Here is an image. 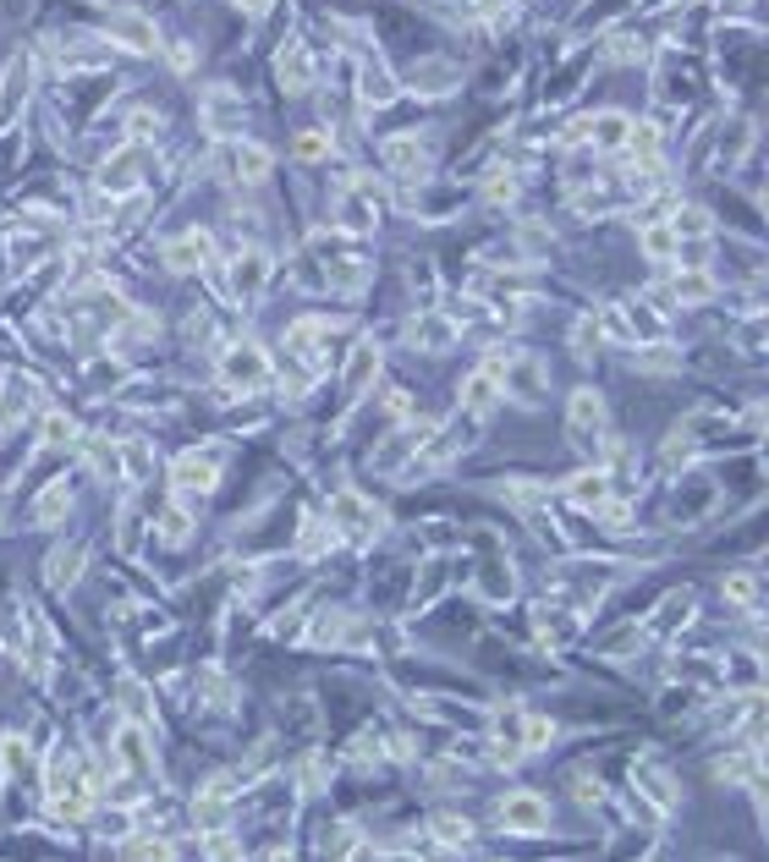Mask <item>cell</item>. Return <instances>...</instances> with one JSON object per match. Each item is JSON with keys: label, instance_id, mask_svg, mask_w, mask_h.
<instances>
[{"label": "cell", "instance_id": "obj_1", "mask_svg": "<svg viewBox=\"0 0 769 862\" xmlns=\"http://www.w3.org/2000/svg\"><path fill=\"white\" fill-rule=\"evenodd\" d=\"M385 204H390L385 182H374V177H353L347 188L335 193V226H341V231H353V236H363V231H374V226L385 220Z\"/></svg>", "mask_w": 769, "mask_h": 862}, {"label": "cell", "instance_id": "obj_2", "mask_svg": "<svg viewBox=\"0 0 769 862\" xmlns=\"http://www.w3.org/2000/svg\"><path fill=\"white\" fill-rule=\"evenodd\" d=\"M149 170H154V159H149V143H121L116 154H105L100 159V193L105 198H127V193H138L143 182H149Z\"/></svg>", "mask_w": 769, "mask_h": 862}, {"label": "cell", "instance_id": "obj_3", "mask_svg": "<svg viewBox=\"0 0 769 862\" xmlns=\"http://www.w3.org/2000/svg\"><path fill=\"white\" fill-rule=\"evenodd\" d=\"M220 385L242 390V396L265 390L270 385V352L259 347V340H236V347H226L220 352Z\"/></svg>", "mask_w": 769, "mask_h": 862}, {"label": "cell", "instance_id": "obj_4", "mask_svg": "<svg viewBox=\"0 0 769 862\" xmlns=\"http://www.w3.org/2000/svg\"><path fill=\"white\" fill-rule=\"evenodd\" d=\"M324 523L335 528V539H347V544H369L374 533H380V511L358 494V489H341L335 500H330V516Z\"/></svg>", "mask_w": 769, "mask_h": 862}, {"label": "cell", "instance_id": "obj_5", "mask_svg": "<svg viewBox=\"0 0 769 862\" xmlns=\"http://www.w3.org/2000/svg\"><path fill=\"white\" fill-rule=\"evenodd\" d=\"M198 121H204V132H209V138H220V143L242 138V121H247L242 94H236V89H226V82L204 89V94H198Z\"/></svg>", "mask_w": 769, "mask_h": 862}, {"label": "cell", "instance_id": "obj_6", "mask_svg": "<svg viewBox=\"0 0 769 862\" xmlns=\"http://www.w3.org/2000/svg\"><path fill=\"white\" fill-rule=\"evenodd\" d=\"M220 170H226V182L259 188V182H270V170H275V154H270L265 143H253V138H231V143L220 149Z\"/></svg>", "mask_w": 769, "mask_h": 862}, {"label": "cell", "instance_id": "obj_7", "mask_svg": "<svg viewBox=\"0 0 769 862\" xmlns=\"http://www.w3.org/2000/svg\"><path fill=\"white\" fill-rule=\"evenodd\" d=\"M220 467H226V446H204V451H182L170 462V484L182 494H209L220 484Z\"/></svg>", "mask_w": 769, "mask_h": 862}, {"label": "cell", "instance_id": "obj_8", "mask_svg": "<svg viewBox=\"0 0 769 862\" xmlns=\"http://www.w3.org/2000/svg\"><path fill=\"white\" fill-rule=\"evenodd\" d=\"M495 819H500L505 835H544L550 829V802L539 792H505Z\"/></svg>", "mask_w": 769, "mask_h": 862}, {"label": "cell", "instance_id": "obj_9", "mask_svg": "<svg viewBox=\"0 0 769 862\" xmlns=\"http://www.w3.org/2000/svg\"><path fill=\"white\" fill-rule=\"evenodd\" d=\"M105 39L121 44V50H132V55H154V50H159L154 17H143V12H132V7H116V12L105 17Z\"/></svg>", "mask_w": 769, "mask_h": 862}, {"label": "cell", "instance_id": "obj_10", "mask_svg": "<svg viewBox=\"0 0 769 862\" xmlns=\"http://www.w3.org/2000/svg\"><path fill=\"white\" fill-rule=\"evenodd\" d=\"M159 265L177 270V275H193V270H209L215 265V236L209 231H182L159 247Z\"/></svg>", "mask_w": 769, "mask_h": 862}, {"label": "cell", "instance_id": "obj_11", "mask_svg": "<svg viewBox=\"0 0 769 862\" xmlns=\"http://www.w3.org/2000/svg\"><path fill=\"white\" fill-rule=\"evenodd\" d=\"M407 340H412L418 352H451L457 340H462V324L451 313H440V308H418L412 324H407Z\"/></svg>", "mask_w": 769, "mask_h": 862}, {"label": "cell", "instance_id": "obj_12", "mask_svg": "<svg viewBox=\"0 0 769 862\" xmlns=\"http://www.w3.org/2000/svg\"><path fill=\"white\" fill-rule=\"evenodd\" d=\"M566 428L577 435V446L605 440V396L593 390V385H582V390L566 396Z\"/></svg>", "mask_w": 769, "mask_h": 862}, {"label": "cell", "instance_id": "obj_13", "mask_svg": "<svg viewBox=\"0 0 769 862\" xmlns=\"http://www.w3.org/2000/svg\"><path fill=\"white\" fill-rule=\"evenodd\" d=\"M265 286H270V253H265V247H242V253L231 258L226 292H231V297H242V303H253Z\"/></svg>", "mask_w": 769, "mask_h": 862}, {"label": "cell", "instance_id": "obj_14", "mask_svg": "<svg viewBox=\"0 0 769 862\" xmlns=\"http://www.w3.org/2000/svg\"><path fill=\"white\" fill-rule=\"evenodd\" d=\"M423 440H430V423H407V428H396V435L374 451V473H401V467L418 456Z\"/></svg>", "mask_w": 769, "mask_h": 862}, {"label": "cell", "instance_id": "obj_15", "mask_svg": "<svg viewBox=\"0 0 769 862\" xmlns=\"http://www.w3.org/2000/svg\"><path fill=\"white\" fill-rule=\"evenodd\" d=\"M627 127H632V116H621V111H600V116H588V121H582V143H588L593 154H621Z\"/></svg>", "mask_w": 769, "mask_h": 862}, {"label": "cell", "instance_id": "obj_16", "mask_svg": "<svg viewBox=\"0 0 769 862\" xmlns=\"http://www.w3.org/2000/svg\"><path fill=\"white\" fill-rule=\"evenodd\" d=\"M111 752V747H105ZM111 763L116 769H154V747H149V731H143V720H127L121 725V736H116V752H111Z\"/></svg>", "mask_w": 769, "mask_h": 862}, {"label": "cell", "instance_id": "obj_17", "mask_svg": "<svg viewBox=\"0 0 769 862\" xmlns=\"http://www.w3.org/2000/svg\"><path fill=\"white\" fill-rule=\"evenodd\" d=\"M616 489H611V473L605 467H593V473H577V478H566V500L577 505V511H588V516H600V505L611 500Z\"/></svg>", "mask_w": 769, "mask_h": 862}, {"label": "cell", "instance_id": "obj_18", "mask_svg": "<svg viewBox=\"0 0 769 862\" xmlns=\"http://www.w3.org/2000/svg\"><path fill=\"white\" fill-rule=\"evenodd\" d=\"M34 396H39V385L23 379V374H7V379H0V428H17V423L34 412Z\"/></svg>", "mask_w": 769, "mask_h": 862}, {"label": "cell", "instance_id": "obj_19", "mask_svg": "<svg viewBox=\"0 0 769 862\" xmlns=\"http://www.w3.org/2000/svg\"><path fill=\"white\" fill-rule=\"evenodd\" d=\"M275 77H281V89H286V94H303V89H313L319 66H313L308 44H286V50H281V61H275Z\"/></svg>", "mask_w": 769, "mask_h": 862}, {"label": "cell", "instance_id": "obj_20", "mask_svg": "<svg viewBox=\"0 0 769 862\" xmlns=\"http://www.w3.org/2000/svg\"><path fill=\"white\" fill-rule=\"evenodd\" d=\"M385 165L396 177H423V170H430V143H418V132H401V138L385 143Z\"/></svg>", "mask_w": 769, "mask_h": 862}, {"label": "cell", "instance_id": "obj_21", "mask_svg": "<svg viewBox=\"0 0 769 862\" xmlns=\"http://www.w3.org/2000/svg\"><path fill=\"white\" fill-rule=\"evenodd\" d=\"M495 407H500V379H495V369L484 363V369H473V374L462 379V412L489 417Z\"/></svg>", "mask_w": 769, "mask_h": 862}, {"label": "cell", "instance_id": "obj_22", "mask_svg": "<svg viewBox=\"0 0 769 862\" xmlns=\"http://www.w3.org/2000/svg\"><path fill=\"white\" fill-rule=\"evenodd\" d=\"M396 94H401V82L390 77V66L369 55V61L358 66V100H363V105H390Z\"/></svg>", "mask_w": 769, "mask_h": 862}, {"label": "cell", "instance_id": "obj_23", "mask_svg": "<svg viewBox=\"0 0 769 862\" xmlns=\"http://www.w3.org/2000/svg\"><path fill=\"white\" fill-rule=\"evenodd\" d=\"M720 286H715V275L709 270H693V265H681L676 275H670V286H665V297L670 303H688V308H698V303H709Z\"/></svg>", "mask_w": 769, "mask_h": 862}, {"label": "cell", "instance_id": "obj_24", "mask_svg": "<svg viewBox=\"0 0 769 862\" xmlns=\"http://www.w3.org/2000/svg\"><path fill=\"white\" fill-rule=\"evenodd\" d=\"M407 82H412L418 94H451L457 82H462V66L457 61H418Z\"/></svg>", "mask_w": 769, "mask_h": 862}, {"label": "cell", "instance_id": "obj_25", "mask_svg": "<svg viewBox=\"0 0 769 862\" xmlns=\"http://www.w3.org/2000/svg\"><path fill=\"white\" fill-rule=\"evenodd\" d=\"M621 154H627V159H638L643 170H659V127H649V121H632V127H627V143H621Z\"/></svg>", "mask_w": 769, "mask_h": 862}, {"label": "cell", "instance_id": "obj_26", "mask_svg": "<svg viewBox=\"0 0 769 862\" xmlns=\"http://www.w3.org/2000/svg\"><path fill=\"white\" fill-rule=\"evenodd\" d=\"M632 786H643L654 808H676V786H670V774H665L659 763H649V758L632 763Z\"/></svg>", "mask_w": 769, "mask_h": 862}, {"label": "cell", "instance_id": "obj_27", "mask_svg": "<svg viewBox=\"0 0 769 862\" xmlns=\"http://www.w3.org/2000/svg\"><path fill=\"white\" fill-rule=\"evenodd\" d=\"M111 61V44L89 39V34H72V44H61V66L66 72H82V66H105Z\"/></svg>", "mask_w": 769, "mask_h": 862}, {"label": "cell", "instance_id": "obj_28", "mask_svg": "<svg viewBox=\"0 0 769 862\" xmlns=\"http://www.w3.org/2000/svg\"><path fill=\"white\" fill-rule=\"evenodd\" d=\"M665 226L676 231V242H704V236L715 231V226H709V209H698V204H676Z\"/></svg>", "mask_w": 769, "mask_h": 862}, {"label": "cell", "instance_id": "obj_29", "mask_svg": "<svg viewBox=\"0 0 769 862\" xmlns=\"http://www.w3.org/2000/svg\"><path fill=\"white\" fill-rule=\"evenodd\" d=\"M82 561H89V550H82V544H61V550L44 561L50 588H72V582H77V571H82Z\"/></svg>", "mask_w": 769, "mask_h": 862}, {"label": "cell", "instance_id": "obj_30", "mask_svg": "<svg viewBox=\"0 0 769 862\" xmlns=\"http://www.w3.org/2000/svg\"><path fill=\"white\" fill-rule=\"evenodd\" d=\"M616 308H621V319H627L632 347H638V340H659V335H665V319L649 313V303H616Z\"/></svg>", "mask_w": 769, "mask_h": 862}, {"label": "cell", "instance_id": "obj_31", "mask_svg": "<svg viewBox=\"0 0 769 862\" xmlns=\"http://www.w3.org/2000/svg\"><path fill=\"white\" fill-rule=\"evenodd\" d=\"M430 835H435V846L457 851V846L473 840V819H462V813H435V819H430Z\"/></svg>", "mask_w": 769, "mask_h": 862}, {"label": "cell", "instance_id": "obj_32", "mask_svg": "<svg viewBox=\"0 0 769 862\" xmlns=\"http://www.w3.org/2000/svg\"><path fill=\"white\" fill-rule=\"evenodd\" d=\"M638 247L654 258V265H670V258H676V231H670L665 220H649V226L638 231Z\"/></svg>", "mask_w": 769, "mask_h": 862}, {"label": "cell", "instance_id": "obj_33", "mask_svg": "<svg viewBox=\"0 0 769 862\" xmlns=\"http://www.w3.org/2000/svg\"><path fill=\"white\" fill-rule=\"evenodd\" d=\"M374 374H380V347H374V340H358L353 363H347V390H369Z\"/></svg>", "mask_w": 769, "mask_h": 862}, {"label": "cell", "instance_id": "obj_34", "mask_svg": "<svg viewBox=\"0 0 769 862\" xmlns=\"http://www.w3.org/2000/svg\"><path fill=\"white\" fill-rule=\"evenodd\" d=\"M66 511H72V489H66V484H50V489L34 500V523H39V528H55Z\"/></svg>", "mask_w": 769, "mask_h": 862}, {"label": "cell", "instance_id": "obj_35", "mask_svg": "<svg viewBox=\"0 0 769 862\" xmlns=\"http://www.w3.org/2000/svg\"><path fill=\"white\" fill-rule=\"evenodd\" d=\"M121 446V473L132 478V484H143L149 473H154V451H149V440H116Z\"/></svg>", "mask_w": 769, "mask_h": 862}, {"label": "cell", "instance_id": "obj_36", "mask_svg": "<svg viewBox=\"0 0 769 862\" xmlns=\"http://www.w3.org/2000/svg\"><path fill=\"white\" fill-rule=\"evenodd\" d=\"M715 774H720V781H758V747H742V752L720 758Z\"/></svg>", "mask_w": 769, "mask_h": 862}, {"label": "cell", "instance_id": "obj_37", "mask_svg": "<svg viewBox=\"0 0 769 862\" xmlns=\"http://www.w3.org/2000/svg\"><path fill=\"white\" fill-rule=\"evenodd\" d=\"M330 149H335V138H330V132H297V138H292V159H303V165L330 159Z\"/></svg>", "mask_w": 769, "mask_h": 862}, {"label": "cell", "instance_id": "obj_38", "mask_svg": "<svg viewBox=\"0 0 769 862\" xmlns=\"http://www.w3.org/2000/svg\"><path fill=\"white\" fill-rule=\"evenodd\" d=\"M638 369H649V374H670V369H681V358L665 347V340H643V347H638Z\"/></svg>", "mask_w": 769, "mask_h": 862}, {"label": "cell", "instance_id": "obj_39", "mask_svg": "<svg viewBox=\"0 0 769 862\" xmlns=\"http://www.w3.org/2000/svg\"><path fill=\"white\" fill-rule=\"evenodd\" d=\"M39 435H44V446H50V451H61V446H77V423H72L66 412H50Z\"/></svg>", "mask_w": 769, "mask_h": 862}, {"label": "cell", "instance_id": "obj_40", "mask_svg": "<svg viewBox=\"0 0 769 862\" xmlns=\"http://www.w3.org/2000/svg\"><path fill=\"white\" fill-rule=\"evenodd\" d=\"M330 544H335V528H330V523H319V516H308V523H303V539H297V550H303V555H324Z\"/></svg>", "mask_w": 769, "mask_h": 862}, {"label": "cell", "instance_id": "obj_41", "mask_svg": "<svg viewBox=\"0 0 769 862\" xmlns=\"http://www.w3.org/2000/svg\"><path fill=\"white\" fill-rule=\"evenodd\" d=\"M726 599H731V605H742V610H753L758 605V577L753 571H731L726 577Z\"/></svg>", "mask_w": 769, "mask_h": 862}, {"label": "cell", "instance_id": "obj_42", "mask_svg": "<svg viewBox=\"0 0 769 862\" xmlns=\"http://www.w3.org/2000/svg\"><path fill=\"white\" fill-rule=\"evenodd\" d=\"M159 539H165V544H188V539H193V516L170 505V511L159 516Z\"/></svg>", "mask_w": 769, "mask_h": 862}, {"label": "cell", "instance_id": "obj_43", "mask_svg": "<svg viewBox=\"0 0 769 862\" xmlns=\"http://www.w3.org/2000/svg\"><path fill=\"white\" fill-rule=\"evenodd\" d=\"M28 763H34V752H28V742H23V736H7V742H0V769H7L12 781H17V774H23Z\"/></svg>", "mask_w": 769, "mask_h": 862}, {"label": "cell", "instance_id": "obj_44", "mask_svg": "<svg viewBox=\"0 0 769 862\" xmlns=\"http://www.w3.org/2000/svg\"><path fill=\"white\" fill-rule=\"evenodd\" d=\"M484 198H489V204H517V177H511V170H489Z\"/></svg>", "mask_w": 769, "mask_h": 862}, {"label": "cell", "instance_id": "obj_45", "mask_svg": "<svg viewBox=\"0 0 769 862\" xmlns=\"http://www.w3.org/2000/svg\"><path fill=\"white\" fill-rule=\"evenodd\" d=\"M676 621H681V627L693 621V593H670V599H665V610H659V627H676Z\"/></svg>", "mask_w": 769, "mask_h": 862}, {"label": "cell", "instance_id": "obj_46", "mask_svg": "<svg viewBox=\"0 0 769 862\" xmlns=\"http://www.w3.org/2000/svg\"><path fill=\"white\" fill-rule=\"evenodd\" d=\"M572 340H577V358H593V347H600V324H593V319H577Z\"/></svg>", "mask_w": 769, "mask_h": 862}, {"label": "cell", "instance_id": "obj_47", "mask_svg": "<svg viewBox=\"0 0 769 862\" xmlns=\"http://www.w3.org/2000/svg\"><path fill=\"white\" fill-rule=\"evenodd\" d=\"M688 456H693V435H688V428H676L670 446H665V467H681Z\"/></svg>", "mask_w": 769, "mask_h": 862}, {"label": "cell", "instance_id": "obj_48", "mask_svg": "<svg viewBox=\"0 0 769 862\" xmlns=\"http://www.w3.org/2000/svg\"><path fill=\"white\" fill-rule=\"evenodd\" d=\"M159 50H165V61L177 66V72H193V61H198V50H193L188 39H177V44H159Z\"/></svg>", "mask_w": 769, "mask_h": 862}, {"label": "cell", "instance_id": "obj_49", "mask_svg": "<svg viewBox=\"0 0 769 862\" xmlns=\"http://www.w3.org/2000/svg\"><path fill=\"white\" fill-rule=\"evenodd\" d=\"M643 50H649V44L632 39V34H616V39H611V55H616V61H643Z\"/></svg>", "mask_w": 769, "mask_h": 862}, {"label": "cell", "instance_id": "obj_50", "mask_svg": "<svg viewBox=\"0 0 769 862\" xmlns=\"http://www.w3.org/2000/svg\"><path fill=\"white\" fill-rule=\"evenodd\" d=\"M127 127H132V138H138V143H149V138L159 132V116H154V111H132V116H127Z\"/></svg>", "mask_w": 769, "mask_h": 862}, {"label": "cell", "instance_id": "obj_51", "mask_svg": "<svg viewBox=\"0 0 769 862\" xmlns=\"http://www.w3.org/2000/svg\"><path fill=\"white\" fill-rule=\"evenodd\" d=\"M236 7H242L247 17H265V12H270V0H236Z\"/></svg>", "mask_w": 769, "mask_h": 862}]
</instances>
